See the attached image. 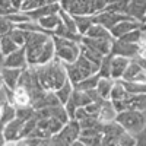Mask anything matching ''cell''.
<instances>
[{"label": "cell", "mask_w": 146, "mask_h": 146, "mask_svg": "<svg viewBox=\"0 0 146 146\" xmlns=\"http://www.w3.org/2000/svg\"><path fill=\"white\" fill-rule=\"evenodd\" d=\"M36 78L38 82L45 91H56L67 80V70L66 64L62 63L58 58L51 60L50 63L36 66Z\"/></svg>", "instance_id": "obj_1"}, {"label": "cell", "mask_w": 146, "mask_h": 146, "mask_svg": "<svg viewBox=\"0 0 146 146\" xmlns=\"http://www.w3.org/2000/svg\"><path fill=\"white\" fill-rule=\"evenodd\" d=\"M53 40L56 47V58H58L64 64L75 63L78 57L80 56V42L62 38V36L57 35H53Z\"/></svg>", "instance_id": "obj_2"}, {"label": "cell", "mask_w": 146, "mask_h": 146, "mask_svg": "<svg viewBox=\"0 0 146 146\" xmlns=\"http://www.w3.org/2000/svg\"><path fill=\"white\" fill-rule=\"evenodd\" d=\"M115 121L120 123L126 131L137 135L140 130L146 127V113L137 111V110H124L117 114Z\"/></svg>", "instance_id": "obj_3"}, {"label": "cell", "mask_w": 146, "mask_h": 146, "mask_svg": "<svg viewBox=\"0 0 146 146\" xmlns=\"http://www.w3.org/2000/svg\"><path fill=\"white\" fill-rule=\"evenodd\" d=\"M80 123L76 118H70L67 123L50 137V143L56 145H75L80 136Z\"/></svg>", "instance_id": "obj_4"}, {"label": "cell", "mask_w": 146, "mask_h": 146, "mask_svg": "<svg viewBox=\"0 0 146 146\" xmlns=\"http://www.w3.org/2000/svg\"><path fill=\"white\" fill-rule=\"evenodd\" d=\"M23 124H25V120H22L19 117H15L13 120H10L9 123L5 124L3 133H5V139L6 143H18L23 136Z\"/></svg>", "instance_id": "obj_5"}, {"label": "cell", "mask_w": 146, "mask_h": 146, "mask_svg": "<svg viewBox=\"0 0 146 146\" xmlns=\"http://www.w3.org/2000/svg\"><path fill=\"white\" fill-rule=\"evenodd\" d=\"M113 41H114V38H89V36H86V35H82L80 44L101 53L102 56H107V54L111 53Z\"/></svg>", "instance_id": "obj_6"}, {"label": "cell", "mask_w": 146, "mask_h": 146, "mask_svg": "<svg viewBox=\"0 0 146 146\" xmlns=\"http://www.w3.org/2000/svg\"><path fill=\"white\" fill-rule=\"evenodd\" d=\"M123 131H126V130L115 120L104 123V126H102V143L101 145H117V140Z\"/></svg>", "instance_id": "obj_7"}, {"label": "cell", "mask_w": 146, "mask_h": 146, "mask_svg": "<svg viewBox=\"0 0 146 146\" xmlns=\"http://www.w3.org/2000/svg\"><path fill=\"white\" fill-rule=\"evenodd\" d=\"M129 18H131V16H129L126 13H114V12H110V10H102L100 13L94 15V22H98L101 25H104L107 29H111L120 21L129 19Z\"/></svg>", "instance_id": "obj_8"}, {"label": "cell", "mask_w": 146, "mask_h": 146, "mask_svg": "<svg viewBox=\"0 0 146 146\" xmlns=\"http://www.w3.org/2000/svg\"><path fill=\"white\" fill-rule=\"evenodd\" d=\"M3 66L6 67H16V69H25L28 67V57H27V48L25 45L19 47L16 51L10 53L5 57V62Z\"/></svg>", "instance_id": "obj_9"}, {"label": "cell", "mask_w": 146, "mask_h": 146, "mask_svg": "<svg viewBox=\"0 0 146 146\" xmlns=\"http://www.w3.org/2000/svg\"><path fill=\"white\" fill-rule=\"evenodd\" d=\"M111 54H117V56H124L129 58H135L139 54V42H124L121 40H115L113 41V48H111Z\"/></svg>", "instance_id": "obj_10"}, {"label": "cell", "mask_w": 146, "mask_h": 146, "mask_svg": "<svg viewBox=\"0 0 146 146\" xmlns=\"http://www.w3.org/2000/svg\"><path fill=\"white\" fill-rule=\"evenodd\" d=\"M121 79L127 82H146V69H143L135 58H131Z\"/></svg>", "instance_id": "obj_11"}, {"label": "cell", "mask_w": 146, "mask_h": 146, "mask_svg": "<svg viewBox=\"0 0 146 146\" xmlns=\"http://www.w3.org/2000/svg\"><path fill=\"white\" fill-rule=\"evenodd\" d=\"M136 28H143V23L136 21V19H133V18H129V19H123V21H120L117 25H114L111 29V35H113V38H120V36H123L124 34L133 31V29H136Z\"/></svg>", "instance_id": "obj_12"}, {"label": "cell", "mask_w": 146, "mask_h": 146, "mask_svg": "<svg viewBox=\"0 0 146 146\" xmlns=\"http://www.w3.org/2000/svg\"><path fill=\"white\" fill-rule=\"evenodd\" d=\"M130 60H131V58L124 57V56L113 54V57H111V79L120 80L121 78H123L126 69H127L129 64H130Z\"/></svg>", "instance_id": "obj_13"}, {"label": "cell", "mask_w": 146, "mask_h": 146, "mask_svg": "<svg viewBox=\"0 0 146 146\" xmlns=\"http://www.w3.org/2000/svg\"><path fill=\"white\" fill-rule=\"evenodd\" d=\"M23 69H16V67H6L2 66V76L5 80V86L9 89H15L19 85V79L22 75Z\"/></svg>", "instance_id": "obj_14"}, {"label": "cell", "mask_w": 146, "mask_h": 146, "mask_svg": "<svg viewBox=\"0 0 146 146\" xmlns=\"http://www.w3.org/2000/svg\"><path fill=\"white\" fill-rule=\"evenodd\" d=\"M60 9H62L60 3H45V5L36 7V9H32V10H29V12H25V13H27L32 21H38L40 18H44V16H47V15L58 13Z\"/></svg>", "instance_id": "obj_15"}, {"label": "cell", "mask_w": 146, "mask_h": 146, "mask_svg": "<svg viewBox=\"0 0 146 146\" xmlns=\"http://www.w3.org/2000/svg\"><path fill=\"white\" fill-rule=\"evenodd\" d=\"M126 13L143 23L146 16V0H129V6Z\"/></svg>", "instance_id": "obj_16"}, {"label": "cell", "mask_w": 146, "mask_h": 146, "mask_svg": "<svg viewBox=\"0 0 146 146\" xmlns=\"http://www.w3.org/2000/svg\"><path fill=\"white\" fill-rule=\"evenodd\" d=\"M117 117V111L111 102V100H104L100 108L98 113V118L102 121V123H108V121H114Z\"/></svg>", "instance_id": "obj_17"}, {"label": "cell", "mask_w": 146, "mask_h": 146, "mask_svg": "<svg viewBox=\"0 0 146 146\" xmlns=\"http://www.w3.org/2000/svg\"><path fill=\"white\" fill-rule=\"evenodd\" d=\"M67 12H70L72 15H91L92 16L91 0H72Z\"/></svg>", "instance_id": "obj_18"}, {"label": "cell", "mask_w": 146, "mask_h": 146, "mask_svg": "<svg viewBox=\"0 0 146 146\" xmlns=\"http://www.w3.org/2000/svg\"><path fill=\"white\" fill-rule=\"evenodd\" d=\"M36 22H38V25H40L41 28H44L47 32L53 34L54 29L58 27V23L62 22V18H60L58 13H51V15H47V16H44V18H40Z\"/></svg>", "instance_id": "obj_19"}, {"label": "cell", "mask_w": 146, "mask_h": 146, "mask_svg": "<svg viewBox=\"0 0 146 146\" xmlns=\"http://www.w3.org/2000/svg\"><path fill=\"white\" fill-rule=\"evenodd\" d=\"M85 35L89 36V38H113L111 31L107 29L104 25H101L98 22H94Z\"/></svg>", "instance_id": "obj_20"}, {"label": "cell", "mask_w": 146, "mask_h": 146, "mask_svg": "<svg viewBox=\"0 0 146 146\" xmlns=\"http://www.w3.org/2000/svg\"><path fill=\"white\" fill-rule=\"evenodd\" d=\"M73 91H75V85H73L69 79L60 86L58 89H56L54 91V94H56V96L58 98V101H60V104L62 105H64L69 100H70V96H72V94H73Z\"/></svg>", "instance_id": "obj_21"}, {"label": "cell", "mask_w": 146, "mask_h": 146, "mask_svg": "<svg viewBox=\"0 0 146 146\" xmlns=\"http://www.w3.org/2000/svg\"><path fill=\"white\" fill-rule=\"evenodd\" d=\"M114 85V79L111 78H100L98 85H96V92L101 96L102 100H110V94H111V88Z\"/></svg>", "instance_id": "obj_22"}, {"label": "cell", "mask_w": 146, "mask_h": 146, "mask_svg": "<svg viewBox=\"0 0 146 146\" xmlns=\"http://www.w3.org/2000/svg\"><path fill=\"white\" fill-rule=\"evenodd\" d=\"M53 35L62 36V38H67V40H72V41H78V42H80V40H82V35H80L79 32H73V31H70L67 27L63 25V22H60V23H58V27L54 29Z\"/></svg>", "instance_id": "obj_23"}, {"label": "cell", "mask_w": 146, "mask_h": 146, "mask_svg": "<svg viewBox=\"0 0 146 146\" xmlns=\"http://www.w3.org/2000/svg\"><path fill=\"white\" fill-rule=\"evenodd\" d=\"M73 16H75L78 32L80 35H85L86 31L91 28V25L94 23V16H91V15H73Z\"/></svg>", "instance_id": "obj_24"}, {"label": "cell", "mask_w": 146, "mask_h": 146, "mask_svg": "<svg viewBox=\"0 0 146 146\" xmlns=\"http://www.w3.org/2000/svg\"><path fill=\"white\" fill-rule=\"evenodd\" d=\"M0 47H2V51H3L5 57L7 54H10V53L16 51L19 48V45L15 42V40L10 36V34H6L3 36H0Z\"/></svg>", "instance_id": "obj_25"}, {"label": "cell", "mask_w": 146, "mask_h": 146, "mask_svg": "<svg viewBox=\"0 0 146 146\" xmlns=\"http://www.w3.org/2000/svg\"><path fill=\"white\" fill-rule=\"evenodd\" d=\"M129 95V92L126 91L123 82L120 80H114V85L111 88V94H110V100L111 101H118V100H124L126 96Z\"/></svg>", "instance_id": "obj_26"}, {"label": "cell", "mask_w": 146, "mask_h": 146, "mask_svg": "<svg viewBox=\"0 0 146 146\" xmlns=\"http://www.w3.org/2000/svg\"><path fill=\"white\" fill-rule=\"evenodd\" d=\"M100 75L98 73H95V75H91L88 78H85L83 80H80L75 88L78 89H82V91H89V89H95L96 85H98V80H100Z\"/></svg>", "instance_id": "obj_27"}, {"label": "cell", "mask_w": 146, "mask_h": 146, "mask_svg": "<svg viewBox=\"0 0 146 146\" xmlns=\"http://www.w3.org/2000/svg\"><path fill=\"white\" fill-rule=\"evenodd\" d=\"M121 82L129 94H146V82H127L123 79Z\"/></svg>", "instance_id": "obj_28"}, {"label": "cell", "mask_w": 146, "mask_h": 146, "mask_svg": "<svg viewBox=\"0 0 146 146\" xmlns=\"http://www.w3.org/2000/svg\"><path fill=\"white\" fill-rule=\"evenodd\" d=\"M142 36H143V28H136L133 29L127 34H124L123 36H120V38H115V40H121L124 42H140L142 41Z\"/></svg>", "instance_id": "obj_29"}, {"label": "cell", "mask_w": 146, "mask_h": 146, "mask_svg": "<svg viewBox=\"0 0 146 146\" xmlns=\"http://www.w3.org/2000/svg\"><path fill=\"white\" fill-rule=\"evenodd\" d=\"M111 57H113L111 53L102 57V62H101L100 70H98L100 76H102V78H111Z\"/></svg>", "instance_id": "obj_30"}, {"label": "cell", "mask_w": 146, "mask_h": 146, "mask_svg": "<svg viewBox=\"0 0 146 146\" xmlns=\"http://www.w3.org/2000/svg\"><path fill=\"white\" fill-rule=\"evenodd\" d=\"M9 34H10V36L15 40V42H16L19 47L25 45V42H27V34H28L25 29H22V28H19V27H15Z\"/></svg>", "instance_id": "obj_31"}, {"label": "cell", "mask_w": 146, "mask_h": 146, "mask_svg": "<svg viewBox=\"0 0 146 146\" xmlns=\"http://www.w3.org/2000/svg\"><path fill=\"white\" fill-rule=\"evenodd\" d=\"M127 6H129V0H117V2H114V3L107 5L105 10L114 12V13H126ZM126 15H127V13H126Z\"/></svg>", "instance_id": "obj_32"}, {"label": "cell", "mask_w": 146, "mask_h": 146, "mask_svg": "<svg viewBox=\"0 0 146 146\" xmlns=\"http://www.w3.org/2000/svg\"><path fill=\"white\" fill-rule=\"evenodd\" d=\"M16 25L10 19H7L6 16H0V36H3L6 34H9Z\"/></svg>", "instance_id": "obj_33"}, {"label": "cell", "mask_w": 146, "mask_h": 146, "mask_svg": "<svg viewBox=\"0 0 146 146\" xmlns=\"http://www.w3.org/2000/svg\"><path fill=\"white\" fill-rule=\"evenodd\" d=\"M136 143L137 142H136L135 135H131L129 131H123L117 140V145H121V146H130V145H136Z\"/></svg>", "instance_id": "obj_34"}, {"label": "cell", "mask_w": 146, "mask_h": 146, "mask_svg": "<svg viewBox=\"0 0 146 146\" xmlns=\"http://www.w3.org/2000/svg\"><path fill=\"white\" fill-rule=\"evenodd\" d=\"M42 5H45V0H25L21 7V12H29L32 9L42 6Z\"/></svg>", "instance_id": "obj_35"}, {"label": "cell", "mask_w": 146, "mask_h": 146, "mask_svg": "<svg viewBox=\"0 0 146 146\" xmlns=\"http://www.w3.org/2000/svg\"><path fill=\"white\" fill-rule=\"evenodd\" d=\"M107 7V2L105 0H91V9H92V16L100 13V12L105 10Z\"/></svg>", "instance_id": "obj_36"}, {"label": "cell", "mask_w": 146, "mask_h": 146, "mask_svg": "<svg viewBox=\"0 0 146 146\" xmlns=\"http://www.w3.org/2000/svg\"><path fill=\"white\" fill-rule=\"evenodd\" d=\"M135 137H136L137 145H146V127L143 130H140L137 135H135Z\"/></svg>", "instance_id": "obj_37"}, {"label": "cell", "mask_w": 146, "mask_h": 146, "mask_svg": "<svg viewBox=\"0 0 146 146\" xmlns=\"http://www.w3.org/2000/svg\"><path fill=\"white\" fill-rule=\"evenodd\" d=\"M135 60H136V62L143 67V69H146V57H142V56H136L135 57Z\"/></svg>", "instance_id": "obj_38"}, {"label": "cell", "mask_w": 146, "mask_h": 146, "mask_svg": "<svg viewBox=\"0 0 146 146\" xmlns=\"http://www.w3.org/2000/svg\"><path fill=\"white\" fill-rule=\"evenodd\" d=\"M3 129H5V124L0 123V145H5L6 143V139H5V133H3Z\"/></svg>", "instance_id": "obj_39"}, {"label": "cell", "mask_w": 146, "mask_h": 146, "mask_svg": "<svg viewBox=\"0 0 146 146\" xmlns=\"http://www.w3.org/2000/svg\"><path fill=\"white\" fill-rule=\"evenodd\" d=\"M70 3H72V0H60V6H62V9H64V10L69 9Z\"/></svg>", "instance_id": "obj_40"}, {"label": "cell", "mask_w": 146, "mask_h": 146, "mask_svg": "<svg viewBox=\"0 0 146 146\" xmlns=\"http://www.w3.org/2000/svg\"><path fill=\"white\" fill-rule=\"evenodd\" d=\"M5 88V80H3V76H2V67H0V91Z\"/></svg>", "instance_id": "obj_41"}, {"label": "cell", "mask_w": 146, "mask_h": 146, "mask_svg": "<svg viewBox=\"0 0 146 146\" xmlns=\"http://www.w3.org/2000/svg\"><path fill=\"white\" fill-rule=\"evenodd\" d=\"M3 62H5V54L2 51V47H0V67L3 66Z\"/></svg>", "instance_id": "obj_42"}, {"label": "cell", "mask_w": 146, "mask_h": 146, "mask_svg": "<svg viewBox=\"0 0 146 146\" xmlns=\"http://www.w3.org/2000/svg\"><path fill=\"white\" fill-rule=\"evenodd\" d=\"M45 3H60V0H45Z\"/></svg>", "instance_id": "obj_43"}, {"label": "cell", "mask_w": 146, "mask_h": 146, "mask_svg": "<svg viewBox=\"0 0 146 146\" xmlns=\"http://www.w3.org/2000/svg\"><path fill=\"white\" fill-rule=\"evenodd\" d=\"M142 40L146 41V29H143V36H142Z\"/></svg>", "instance_id": "obj_44"}, {"label": "cell", "mask_w": 146, "mask_h": 146, "mask_svg": "<svg viewBox=\"0 0 146 146\" xmlns=\"http://www.w3.org/2000/svg\"><path fill=\"white\" fill-rule=\"evenodd\" d=\"M107 2V5H110V3H114V2H117V0H105Z\"/></svg>", "instance_id": "obj_45"}, {"label": "cell", "mask_w": 146, "mask_h": 146, "mask_svg": "<svg viewBox=\"0 0 146 146\" xmlns=\"http://www.w3.org/2000/svg\"><path fill=\"white\" fill-rule=\"evenodd\" d=\"M143 29H146V16H145V21H143Z\"/></svg>", "instance_id": "obj_46"}]
</instances>
